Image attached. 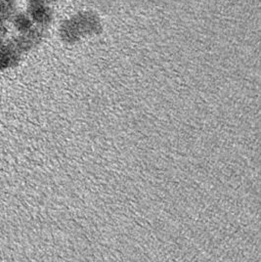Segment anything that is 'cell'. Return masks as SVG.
Returning <instances> with one entry per match:
<instances>
[{
    "label": "cell",
    "mask_w": 261,
    "mask_h": 262,
    "mask_svg": "<svg viewBox=\"0 0 261 262\" xmlns=\"http://www.w3.org/2000/svg\"><path fill=\"white\" fill-rule=\"evenodd\" d=\"M101 30V23L95 14L82 12L63 23L60 34L63 40L74 43L86 35L100 33Z\"/></svg>",
    "instance_id": "1"
},
{
    "label": "cell",
    "mask_w": 261,
    "mask_h": 262,
    "mask_svg": "<svg viewBox=\"0 0 261 262\" xmlns=\"http://www.w3.org/2000/svg\"><path fill=\"white\" fill-rule=\"evenodd\" d=\"M27 13L30 15L35 25L42 28L50 24L52 20V11L47 4L44 3L31 2Z\"/></svg>",
    "instance_id": "2"
},
{
    "label": "cell",
    "mask_w": 261,
    "mask_h": 262,
    "mask_svg": "<svg viewBox=\"0 0 261 262\" xmlns=\"http://www.w3.org/2000/svg\"><path fill=\"white\" fill-rule=\"evenodd\" d=\"M18 14L17 4L15 0H0V23L13 21L14 17Z\"/></svg>",
    "instance_id": "3"
},
{
    "label": "cell",
    "mask_w": 261,
    "mask_h": 262,
    "mask_svg": "<svg viewBox=\"0 0 261 262\" xmlns=\"http://www.w3.org/2000/svg\"><path fill=\"white\" fill-rule=\"evenodd\" d=\"M13 25L16 29V31L19 33H24L31 31L35 26L32 18L28 13H18L14 19H13Z\"/></svg>",
    "instance_id": "4"
},
{
    "label": "cell",
    "mask_w": 261,
    "mask_h": 262,
    "mask_svg": "<svg viewBox=\"0 0 261 262\" xmlns=\"http://www.w3.org/2000/svg\"><path fill=\"white\" fill-rule=\"evenodd\" d=\"M7 28L6 24H1L0 23V47H2L4 44L6 43V38H7Z\"/></svg>",
    "instance_id": "5"
},
{
    "label": "cell",
    "mask_w": 261,
    "mask_h": 262,
    "mask_svg": "<svg viewBox=\"0 0 261 262\" xmlns=\"http://www.w3.org/2000/svg\"><path fill=\"white\" fill-rule=\"evenodd\" d=\"M50 1H56V0H30V2H35V3H44L47 4Z\"/></svg>",
    "instance_id": "6"
}]
</instances>
